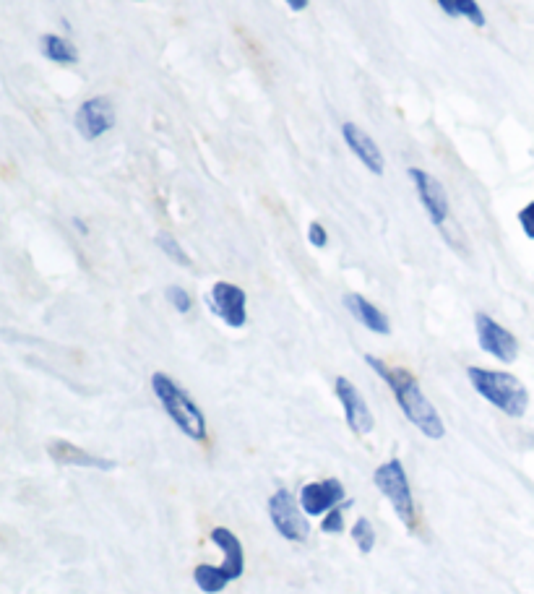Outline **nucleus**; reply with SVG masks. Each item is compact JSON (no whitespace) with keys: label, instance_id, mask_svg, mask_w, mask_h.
Here are the masks:
<instances>
[{"label":"nucleus","instance_id":"obj_12","mask_svg":"<svg viewBox=\"0 0 534 594\" xmlns=\"http://www.w3.org/2000/svg\"><path fill=\"white\" fill-rule=\"evenodd\" d=\"M297 498H300V506H303V511L308 516H326L331 509H337L344 501H350L347 498V488H344V482L339 477L305 482L300 493H297Z\"/></svg>","mask_w":534,"mask_h":594},{"label":"nucleus","instance_id":"obj_7","mask_svg":"<svg viewBox=\"0 0 534 594\" xmlns=\"http://www.w3.org/2000/svg\"><path fill=\"white\" fill-rule=\"evenodd\" d=\"M266 511H269L271 527L277 529L279 537H284L287 542H305L310 537L308 514H305L303 506H300V498L292 495V490H274V493L269 495Z\"/></svg>","mask_w":534,"mask_h":594},{"label":"nucleus","instance_id":"obj_18","mask_svg":"<svg viewBox=\"0 0 534 594\" xmlns=\"http://www.w3.org/2000/svg\"><path fill=\"white\" fill-rule=\"evenodd\" d=\"M352 535V542L357 545V550L363 555L373 553V548H376V527H373V522H370L368 516H360V519H355V524H352L350 529Z\"/></svg>","mask_w":534,"mask_h":594},{"label":"nucleus","instance_id":"obj_11","mask_svg":"<svg viewBox=\"0 0 534 594\" xmlns=\"http://www.w3.org/2000/svg\"><path fill=\"white\" fill-rule=\"evenodd\" d=\"M334 396H337L339 404H342L344 423H347V428H350L355 436H370V433L376 430V417L370 412L368 399H365L363 391L357 389L350 378H334Z\"/></svg>","mask_w":534,"mask_h":594},{"label":"nucleus","instance_id":"obj_13","mask_svg":"<svg viewBox=\"0 0 534 594\" xmlns=\"http://www.w3.org/2000/svg\"><path fill=\"white\" fill-rule=\"evenodd\" d=\"M342 139L347 144V149L352 152V157L370 172V175H376V178H383L386 175V154L378 146V141L370 136L368 131L347 120L342 123Z\"/></svg>","mask_w":534,"mask_h":594},{"label":"nucleus","instance_id":"obj_15","mask_svg":"<svg viewBox=\"0 0 534 594\" xmlns=\"http://www.w3.org/2000/svg\"><path fill=\"white\" fill-rule=\"evenodd\" d=\"M342 303H344V308H347V313L355 318L357 324L365 326L370 334L389 337L391 334L389 316H386V313H383L376 303H370L368 297L360 295V292H347V295L342 297Z\"/></svg>","mask_w":534,"mask_h":594},{"label":"nucleus","instance_id":"obj_5","mask_svg":"<svg viewBox=\"0 0 534 594\" xmlns=\"http://www.w3.org/2000/svg\"><path fill=\"white\" fill-rule=\"evenodd\" d=\"M407 178L415 185V193L417 198H420L425 214H428L430 225L441 232L443 240H446L454 251H467L462 230H459V227L454 225V219H451V198L449 191H446V185H443L436 175L422 170V167H407Z\"/></svg>","mask_w":534,"mask_h":594},{"label":"nucleus","instance_id":"obj_22","mask_svg":"<svg viewBox=\"0 0 534 594\" xmlns=\"http://www.w3.org/2000/svg\"><path fill=\"white\" fill-rule=\"evenodd\" d=\"M516 219H519V227H521V232H524V238L534 240V198L529 201L527 206H521L519 214H516Z\"/></svg>","mask_w":534,"mask_h":594},{"label":"nucleus","instance_id":"obj_14","mask_svg":"<svg viewBox=\"0 0 534 594\" xmlns=\"http://www.w3.org/2000/svg\"><path fill=\"white\" fill-rule=\"evenodd\" d=\"M47 454L60 467H76V469H94V472H113L118 469V462L110 456H99L89 449H81L73 441L66 438H55L47 443Z\"/></svg>","mask_w":534,"mask_h":594},{"label":"nucleus","instance_id":"obj_2","mask_svg":"<svg viewBox=\"0 0 534 594\" xmlns=\"http://www.w3.org/2000/svg\"><path fill=\"white\" fill-rule=\"evenodd\" d=\"M149 386H152V394L157 396V402L162 404L165 415L170 417L175 428L185 438H191L196 443H204L209 438V420H206L204 410L198 407L196 399L175 378L167 376L165 370H154L152 378H149Z\"/></svg>","mask_w":534,"mask_h":594},{"label":"nucleus","instance_id":"obj_16","mask_svg":"<svg viewBox=\"0 0 534 594\" xmlns=\"http://www.w3.org/2000/svg\"><path fill=\"white\" fill-rule=\"evenodd\" d=\"M40 50H42V55L50 60V63H55V66H76V63L81 60L79 47L73 45L68 37H63V34H55V32L42 34Z\"/></svg>","mask_w":534,"mask_h":594},{"label":"nucleus","instance_id":"obj_3","mask_svg":"<svg viewBox=\"0 0 534 594\" xmlns=\"http://www.w3.org/2000/svg\"><path fill=\"white\" fill-rule=\"evenodd\" d=\"M469 386L475 389L495 410L511 420H521L529 410V389L524 386L519 376L508 373V370L482 368V365H469L467 368Z\"/></svg>","mask_w":534,"mask_h":594},{"label":"nucleus","instance_id":"obj_25","mask_svg":"<svg viewBox=\"0 0 534 594\" xmlns=\"http://www.w3.org/2000/svg\"><path fill=\"white\" fill-rule=\"evenodd\" d=\"M133 3H144V0H133Z\"/></svg>","mask_w":534,"mask_h":594},{"label":"nucleus","instance_id":"obj_8","mask_svg":"<svg viewBox=\"0 0 534 594\" xmlns=\"http://www.w3.org/2000/svg\"><path fill=\"white\" fill-rule=\"evenodd\" d=\"M204 303L230 329H245V324H248V292L240 284L219 279L209 287Z\"/></svg>","mask_w":534,"mask_h":594},{"label":"nucleus","instance_id":"obj_21","mask_svg":"<svg viewBox=\"0 0 534 594\" xmlns=\"http://www.w3.org/2000/svg\"><path fill=\"white\" fill-rule=\"evenodd\" d=\"M165 297H167V303H170L172 308L180 313V316H185V313L193 311L191 292L185 290V287H180V284H170V287L165 290Z\"/></svg>","mask_w":534,"mask_h":594},{"label":"nucleus","instance_id":"obj_10","mask_svg":"<svg viewBox=\"0 0 534 594\" xmlns=\"http://www.w3.org/2000/svg\"><path fill=\"white\" fill-rule=\"evenodd\" d=\"M73 126H76V133L86 144H94L102 136L113 131L118 126V110H115L113 99L110 97H89L84 99L79 107H76V115H73Z\"/></svg>","mask_w":534,"mask_h":594},{"label":"nucleus","instance_id":"obj_20","mask_svg":"<svg viewBox=\"0 0 534 594\" xmlns=\"http://www.w3.org/2000/svg\"><path fill=\"white\" fill-rule=\"evenodd\" d=\"M352 506H355V501L350 498V501H344L337 509H331L326 516H321V532H324V535H342L344 514H347V509H352Z\"/></svg>","mask_w":534,"mask_h":594},{"label":"nucleus","instance_id":"obj_19","mask_svg":"<svg viewBox=\"0 0 534 594\" xmlns=\"http://www.w3.org/2000/svg\"><path fill=\"white\" fill-rule=\"evenodd\" d=\"M154 243H157V248L162 253H165L170 261H175L178 266H191V256H188V251H185L183 245H180V240L172 235V232H157V238H154Z\"/></svg>","mask_w":534,"mask_h":594},{"label":"nucleus","instance_id":"obj_1","mask_svg":"<svg viewBox=\"0 0 534 594\" xmlns=\"http://www.w3.org/2000/svg\"><path fill=\"white\" fill-rule=\"evenodd\" d=\"M365 365L389 386L391 396H394L396 404H399V410L407 417V423L415 425L428 441H441V438L446 436L443 417L438 415L433 402L425 396V391H422L420 381H417V376L412 370L402 368V365H389L386 360H381V357L370 355V352L365 355Z\"/></svg>","mask_w":534,"mask_h":594},{"label":"nucleus","instance_id":"obj_6","mask_svg":"<svg viewBox=\"0 0 534 594\" xmlns=\"http://www.w3.org/2000/svg\"><path fill=\"white\" fill-rule=\"evenodd\" d=\"M373 485L391 503L396 519L404 524V529L415 535L417 527H420V516H417L415 495H412V485H409V475L402 459L391 456L389 462L378 464L376 472H373Z\"/></svg>","mask_w":534,"mask_h":594},{"label":"nucleus","instance_id":"obj_24","mask_svg":"<svg viewBox=\"0 0 534 594\" xmlns=\"http://www.w3.org/2000/svg\"><path fill=\"white\" fill-rule=\"evenodd\" d=\"M284 6L290 8L292 14H303L305 8L310 6V0H284Z\"/></svg>","mask_w":534,"mask_h":594},{"label":"nucleus","instance_id":"obj_23","mask_svg":"<svg viewBox=\"0 0 534 594\" xmlns=\"http://www.w3.org/2000/svg\"><path fill=\"white\" fill-rule=\"evenodd\" d=\"M308 243L313 245V248H326V245H329V230H326L318 219H313L308 225Z\"/></svg>","mask_w":534,"mask_h":594},{"label":"nucleus","instance_id":"obj_9","mask_svg":"<svg viewBox=\"0 0 534 594\" xmlns=\"http://www.w3.org/2000/svg\"><path fill=\"white\" fill-rule=\"evenodd\" d=\"M475 334L477 344L485 355H490L493 360H498L501 365H514L519 360L521 344L516 339L514 331H508L506 326H501L490 313L477 311L475 313Z\"/></svg>","mask_w":534,"mask_h":594},{"label":"nucleus","instance_id":"obj_17","mask_svg":"<svg viewBox=\"0 0 534 594\" xmlns=\"http://www.w3.org/2000/svg\"><path fill=\"white\" fill-rule=\"evenodd\" d=\"M436 3L449 19H464L477 29L488 27V16H485L477 0H436Z\"/></svg>","mask_w":534,"mask_h":594},{"label":"nucleus","instance_id":"obj_4","mask_svg":"<svg viewBox=\"0 0 534 594\" xmlns=\"http://www.w3.org/2000/svg\"><path fill=\"white\" fill-rule=\"evenodd\" d=\"M209 540L222 550L225 558L219 566L198 563L193 568V584L204 594H219L245 574V548L230 527H214L209 532Z\"/></svg>","mask_w":534,"mask_h":594}]
</instances>
